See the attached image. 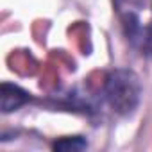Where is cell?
Here are the masks:
<instances>
[{"label": "cell", "instance_id": "1", "mask_svg": "<svg viewBox=\"0 0 152 152\" xmlns=\"http://www.w3.org/2000/svg\"><path fill=\"white\" fill-rule=\"evenodd\" d=\"M104 95L109 107L116 115L131 116L141 100L140 77L129 68H116L106 77Z\"/></svg>", "mask_w": 152, "mask_h": 152}, {"label": "cell", "instance_id": "2", "mask_svg": "<svg viewBox=\"0 0 152 152\" xmlns=\"http://www.w3.org/2000/svg\"><path fill=\"white\" fill-rule=\"evenodd\" d=\"M29 100H31V93H27L16 84L2 83V86H0V109H2L4 115L20 109Z\"/></svg>", "mask_w": 152, "mask_h": 152}, {"label": "cell", "instance_id": "3", "mask_svg": "<svg viewBox=\"0 0 152 152\" xmlns=\"http://www.w3.org/2000/svg\"><path fill=\"white\" fill-rule=\"evenodd\" d=\"M52 148L59 152H79V150L88 148V141L83 136H68V138H61L54 141Z\"/></svg>", "mask_w": 152, "mask_h": 152}, {"label": "cell", "instance_id": "4", "mask_svg": "<svg viewBox=\"0 0 152 152\" xmlns=\"http://www.w3.org/2000/svg\"><path fill=\"white\" fill-rule=\"evenodd\" d=\"M147 0H115V6L116 9L122 13V15H127V13H134L136 15V9L143 7Z\"/></svg>", "mask_w": 152, "mask_h": 152}, {"label": "cell", "instance_id": "5", "mask_svg": "<svg viewBox=\"0 0 152 152\" xmlns=\"http://www.w3.org/2000/svg\"><path fill=\"white\" fill-rule=\"evenodd\" d=\"M143 50H147L148 54H152V27H150V29H147V38H145Z\"/></svg>", "mask_w": 152, "mask_h": 152}]
</instances>
